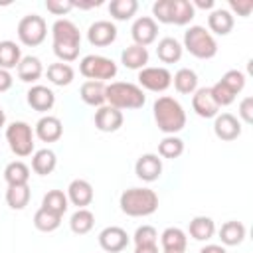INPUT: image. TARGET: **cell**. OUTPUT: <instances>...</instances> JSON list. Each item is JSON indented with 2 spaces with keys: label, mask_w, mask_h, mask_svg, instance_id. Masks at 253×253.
Instances as JSON below:
<instances>
[{
  "label": "cell",
  "mask_w": 253,
  "mask_h": 253,
  "mask_svg": "<svg viewBox=\"0 0 253 253\" xmlns=\"http://www.w3.org/2000/svg\"><path fill=\"white\" fill-rule=\"evenodd\" d=\"M123 111L111 107V105H103L97 109L95 113V126L101 132H115L123 126Z\"/></svg>",
  "instance_id": "cell-15"
},
{
  "label": "cell",
  "mask_w": 253,
  "mask_h": 253,
  "mask_svg": "<svg viewBox=\"0 0 253 253\" xmlns=\"http://www.w3.org/2000/svg\"><path fill=\"white\" fill-rule=\"evenodd\" d=\"M190 235L196 239V241H208L213 237L215 233V223L211 217L208 215H196L192 221H190Z\"/></svg>",
  "instance_id": "cell-29"
},
{
  "label": "cell",
  "mask_w": 253,
  "mask_h": 253,
  "mask_svg": "<svg viewBox=\"0 0 253 253\" xmlns=\"http://www.w3.org/2000/svg\"><path fill=\"white\" fill-rule=\"evenodd\" d=\"M6 140L10 150L20 158L30 156L34 152V130L24 121H14L6 126Z\"/></svg>",
  "instance_id": "cell-7"
},
{
  "label": "cell",
  "mask_w": 253,
  "mask_h": 253,
  "mask_svg": "<svg viewBox=\"0 0 253 253\" xmlns=\"http://www.w3.org/2000/svg\"><path fill=\"white\" fill-rule=\"evenodd\" d=\"M73 2V0H71ZM103 2L101 0H91V2H73V8H83V10H89V8H95V6H101Z\"/></svg>",
  "instance_id": "cell-48"
},
{
  "label": "cell",
  "mask_w": 253,
  "mask_h": 253,
  "mask_svg": "<svg viewBox=\"0 0 253 253\" xmlns=\"http://www.w3.org/2000/svg\"><path fill=\"white\" fill-rule=\"evenodd\" d=\"M105 101L107 105L123 111V109H140L146 103L144 91L128 81H115L105 87Z\"/></svg>",
  "instance_id": "cell-4"
},
{
  "label": "cell",
  "mask_w": 253,
  "mask_h": 253,
  "mask_svg": "<svg viewBox=\"0 0 253 253\" xmlns=\"http://www.w3.org/2000/svg\"><path fill=\"white\" fill-rule=\"evenodd\" d=\"M12 83H14V79H12L10 71H6V69H0V93L8 91V89L12 87Z\"/></svg>",
  "instance_id": "cell-46"
},
{
  "label": "cell",
  "mask_w": 253,
  "mask_h": 253,
  "mask_svg": "<svg viewBox=\"0 0 253 253\" xmlns=\"http://www.w3.org/2000/svg\"><path fill=\"white\" fill-rule=\"evenodd\" d=\"M16 69H18L20 81H24V83H34V81H38V79L42 77V73H43L42 61H40L38 57H34V55L22 57Z\"/></svg>",
  "instance_id": "cell-24"
},
{
  "label": "cell",
  "mask_w": 253,
  "mask_h": 253,
  "mask_svg": "<svg viewBox=\"0 0 253 253\" xmlns=\"http://www.w3.org/2000/svg\"><path fill=\"white\" fill-rule=\"evenodd\" d=\"M16 32H18V40L24 45L36 47V45H40L45 40V36H47V24H45V20L42 16L28 14V16H24L18 22Z\"/></svg>",
  "instance_id": "cell-9"
},
{
  "label": "cell",
  "mask_w": 253,
  "mask_h": 253,
  "mask_svg": "<svg viewBox=\"0 0 253 253\" xmlns=\"http://www.w3.org/2000/svg\"><path fill=\"white\" fill-rule=\"evenodd\" d=\"M134 253H158V245L150 243V245H134Z\"/></svg>",
  "instance_id": "cell-47"
},
{
  "label": "cell",
  "mask_w": 253,
  "mask_h": 253,
  "mask_svg": "<svg viewBox=\"0 0 253 253\" xmlns=\"http://www.w3.org/2000/svg\"><path fill=\"white\" fill-rule=\"evenodd\" d=\"M198 59H211L217 53L215 38L204 26H190L184 32V45Z\"/></svg>",
  "instance_id": "cell-6"
},
{
  "label": "cell",
  "mask_w": 253,
  "mask_h": 253,
  "mask_svg": "<svg viewBox=\"0 0 253 253\" xmlns=\"http://www.w3.org/2000/svg\"><path fill=\"white\" fill-rule=\"evenodd\" d=\"M132 239H134V245H150V243H156L158 233L152 225H140L136 227Z\"/></svg>",
  "instance_id": "cell-42"
},
{
  "label": "cell",
  "mask_w": 253,
  "mask_h": 253,
  "mask_svg": "<svg viewBox=\"0 0 253 253\" xmlns=\"http://www.w3.org/2000/svg\"><path fill=\"white\" fill-rule=\"evenodd\" d=\"M172 83H174V87H176L178 93H182V95H194V91L198 89V75H196L194 69L182 67V69H178L174 73Z\"/></svg>",
  "instance_id": "cell-28"
},
{
  "label": "cell",
  "mask_w": 253,
  "mask_h": 253,
  "mask_svg": "<svg viewBox=\"0 0 253 253\" xmlns=\"http://www.w3.org/2000/svg\"><path fill=\"white\" fill-rule=\"evenodd\" d=\"M75 77V71L69 63H63V61H57V63H51L47 65V79L53 83V85H59V87H65L73 81Z\"/></svg>",
  "instance_id": "cell-33"
},
{
  "label": "cell",
  "mask_w": 253,
  "mask_h": 253,
  "mask_svg": "<svg viewBox=\"0 0 253 253\" xmlns=\"http://www.w3.org/2000/svg\"><path fill=\"white\" fill-rule=\"evenodd\" d=\"M162 251H186L188 237L180 227H166L160 235Z\"/></svg>",
  "instance_id": "cell-27"
},
{
  "label": "cell",
  "mask_w": 253,
  "mask_h": 253,
  "mask_svg": "<svg viewBox=\"0 0 253 253\" xmlns=\"http://www.w3.org/2000/svg\"><path fill=\"white\" fill-rule=\"evenodd\" d=\"M99 245L107 253H119L128 245V235L119 225H109L99 233Z\"/></svg>",
  "instance_id": "cell-13"
},
{
  "label": "cell",
  "mask_w": 253,
  "mask_h": 253,
  "mask_svg": "<svg viewBox=\"0 0 253 253\" xmlns=\"http://www.w3.org/2000/svg\"><path fill=\"white\" fill-rule=\"evenodd\" d=\"M233 24H235L233 14L229 10H225V8H215L208 16V28H210L208 32L210 34L213 32L217 36H227L233 30Z\"/></svg>",
  "instance_id": "cell-21"
},
{
  "label": "cell",
  "mask_w": 253,
  "mask_h": 253,
  "mask_svg": "<svg viewBox=\"0 0 253 253\" xmlns=\"http://www.w3.org/2000/svg\"><path fill=\"white\" fill-rule=\"evenodd\" d=\"M172 85V73L166 67H144L138 71V87L152 91V93H162Z\"/></svg>",
  "instance_id": "cell-10"
},
{
  "label": "cell",
  "mask_w": 253,
  "mask_h": 253,
  "mask_svg": "<svg viewBox=\"0 0 253 253\" xmlns=\"http://www.w3.org/2000/svg\"><path fill=\"white\" fill-rule=\"evenodd\" d=\"M239 119L247 125L253 123V97H245L241 103H239V111H237Z\"/></svg>",
  "instance_id": "cell-45"
},
{
  "label": "cell",
  "mask_w": 253,
  "mask_h": 253,
  "mask_svg": "<svg viewBox=\"0 0 253 253\" xmlns=\"http://www.w3.org/2000/svg\"><path fill=\"white\" fill-rule=\"evenodd\" d=\"M121 61H123L125 67H128V69H138V71H140V69H144L146 63H148V49L142 47V45L132 43V45H128V47L123 49Z\"/></svg>",
  "instance_id": "cell-22"
},
{
  "label": "cell",
  "mask_w": 253,
  "mask_h": 253,
  "mask_svg": "<svg viewBox=\"0 0 253 253\" xmlns=\"http://www.w3.org/2000/svg\"><path fill=\"white\" fill-rule=\"evenodd\" d=\"M130 36H132V40H134L136 45H142V47L150 45L156 40V36H158V24H156V20L150 18V16L136 18L132 22Z\"/></svg>",
  "instance_id": "cell-12"
},
{
  "label": "cell",
  "mask_w": 253,
  "mask_h": 253,
  "mask_svg": "<svg viewBox=\"0 0 253 253\" xmlns=\"http://www.w3.org/2000/svg\"><path fill=\"white\" fill-rule=\"evenodd\" d=\"M138 10V2L136 0H111L109 4V14L115 20H130Z\"/></svg>",
  "instance_id": "cell-37"
},
{
  "label": "cell",
  "mask_w": 253,
  "mask_h": 253,
  "mask_svg": "<svg viewBox=\"0 0 253 253\" xmlns=\"http://www.w3.org/2000/svg\"><path fill=\"white\" fill-rule=\"evenodd\" d=\"M34 134H36L42 142H55V140H59L61 134H63V125H61V121H59L57 117L45 115V117H42V119L36 123Z\"/></svg>",
  "instance_id": "cell-19"
},
{
  "label": "cell",
  "mask_w": 253,
  "mask_h": 253,
  "mask_svg": "<svg viewBox=\"0 0 253 253\" xmlns=\"http://www.w3.org/2000/svg\"><path fill=\"white\" fill-rule=\"evenodd\" d=\"M67 200L77 206V210L87 208L93 202V186L83 178L71 180V184L67 186Z\"/></svg>",
  "instance_id": "cell-20"
},
{
  "label": "cell",
  "mask_w": 253,
  "mask_h": 253,
  "mask_svg": "<svg viewBox=\"0 0 253 253\" xmlns=\"http://www.w3.org/2000/svg\"><path fill=\"white\" fill-rule=\"evenodd\" d=\"M79 71L89 81H105V79H113L117 75V63L105 55L91 53L79 61Z\"/></svg>",
  "instance_id": "cell-8"
},
{
  "label": "cell",
  "mask_w": 253,
  "mask_h": 253,
  "mask_svg": "<svg viewBox=\"0 0 253 253\" xmlns=\"http://www.w3.org/2000/svg\"><path fill=\"white\" fill-rule=\"evenodd\" d=\"M57 166V158H55V152L49 150V148H42V150H36L34 156H32V170L40 176H47L55 170Z\"/></svg>",
  "instance_id": "cell-26"
},
{
  "label": "cell",
  "mask_w": 253,
  "mask_h": 253,
  "mask_svg": "<svg viewBox=\"0 0 253 253\" xmlns=\"http://www.w3.org/2000/svg\"><path fill=\"white\" fill-rule=\"evenodd\" d=\"M182 51H184L182 43L176 38H170V36L162 38L158 42V47H156V55H158V59L162 63H176V61H180Z\"/></svg>",
  "instance_id": "cell-23"
},
{
  "label": "cell",
  "mask_w": 253,
  "mask_h": 253,
  "mask_svg": "<svg viewBox=\"0 0 253 253\" xmlns=\"http://www.w3.org/2000/svg\"><path fill=\"white\" fill-rule=\"evenodd\" d=\"M152 14L162 24L186 26L194 20L196 8L190 0H158L152 4Z\"/></svg>",
  "instance_id": "cell-5"
},
{
  "label": "cell",
  "mask_w": 253,
  "mask_h": 253,
  "mask_svg": "<svg viewBox=\"0 0 253 253\" xmlns=\"http://www.w3.org/2000/svg\"><path fill=\"white\" fill-rule=\"evenodd\" d=\"M51 38H53V53L63 63L75 61L79 57L81 32L71 20H67V18L55 20L51 26Z\"/></svg>",
  "instance_id": "cell-1"
},
{
  "label": "cell",
  "mask_w": 253,
  "mask_h": 253,
  "mask_svg": "<svg viewBox=\"0 0 253 253\" xmlns=\"http://www.w3.org/2000/svg\"><path fill=\"white\" fill-rule=\"evenodd\" d=\"M164 253H186V251H164Z\"/></svg>",
  "instance_id": "cell-52"
},
{
  "label": "cell",
  "mask_w": 253,
  "mask_h": 253,
  "mask_svg": "<svg viewBox=\"0 0 253 253\" xmlns=\"http://www.w3.org/2000/svg\"><path fill=\"white\" fill-rule=\"evenodd\" d=\"M182 152H184V140L178 138V136H174V134L164 136V138L160 140V144H158V154H160L162 158L174 160V158L182 156Z\"/></svg>",
  "instance_id": "cell-38"
},
{
  "label": "cell",
  "mask_w": 253,
  "mask_h": 253,
  "mask_svg": "<svg viewBox=\"0 0 253 253\" xmlns=\"http://www.w3.org/2000/svg\"><path fill=\"white\" fill-rule=\"evenodd\" d=\"M119 206L130 217H146L158 210V194L150 188H128L121 194Z\"/></svg>",
  "instance_id": "cell-3"
},
{
  "label": "cell",
  "mask_w": 253,
  "mask_h": 253,
  "mask_svg": "<svg viewBox=\"0 0 253 253\" xmlns=\"http://www.w3.org/2000/svg\"><path fill=\"white\" fill-rule=\"evenodd\" d=\"M134 174L142 182H154L162 174V160L156 154H150V152L142 154V156H138V160L134 164Z\"/></svg>",
  "instance_id": "cell-18"
},
{
  "label": "cell",
  "mask_w": 253,
  "mask_h": 253,
  "mask_svg": "<svg viewBox=\"0 0 253 253\" xmlns=\"http://www.w3.org/2000/svg\"><path fill=\"white\" fill-rule=\"evenodd\" d=\"M45 8H47V12H51L55 16H63L73 10V2L71 0H45Z\"/></svg>",
  "instance_id": "cell-43"
},
{
  "label": "cell",
  "mask_w": 253,
  "mask_h": 253,
  "mask_svg": "<svg viewBox=\"0 0 253 253\" xmlns=\"http://www.w3.org/2000/svg\"><path fill=\"white\" fill-rule=\"evenodd\" d=\"M245 233H247L245 225H243L241 221L231 219V221H225V223L221 225V229H219V239H221L223 245L233 247V245H239V243L245 239Z\"/></svg>",
  "instance_id": "cell-30"
},
{
  "label": "cell",
  "mask_w": 253,
  "mask_h": 253,
  "mask_svg": "<svg viewBox=\"0 0 253 253\" xmlns=\"http://www.w3.org/2000/svg\"><path fill=\"white\" fill-rule=\"evenodd\" d=\"M210 91H211V97H213V101L217 103L219 109H221V107H227V105H231V103L235 101V95H233L221 81H217L215 85H211Z\"/></svg>",
  "instance_id": "cell-41"
},
{
  "label": "cell",
  "mask_w": 253,
  "mask_h": 253,
  "mask_svg": "<svg viewBox=\"0 0 253 253\" xmlns=\"http://www.w3.org/2000/svg\"><path fill=\"white\" fill-rule=\"evenodd\" d=\"M105 83L103 81H85L79 89V95L83 99V103L91 105V107H103L105 101Z\"/></svg>",
  "instance_id": "cell-25"
},
{
  "label": "cell",
  "mask_w": 253,
  "mask_h": 253,
  "mask_svg": "<svg viewBox=\"0 0 253 253\" xmlns=\"http://www.w3.org/2000/svg\"><path fill=\"white\" fill-rule=\"evenodd\" d=\"M93 225H95V215H93V211H89L87 208L77 210V211L71 215V219H69V227H71V231L77 233V235L89 233V231L93 229Z\"/></svg>",
  "instance_id": "cell-35"
},
{
  "label": "cell",
  "mask_w": 253,
  "mask_h": 253,
  "mask_svg": "<svg viewBox=\"0 0 253 253\" xmlns=\"http://www.w3.org/2000/svg\"><path fill=\"white\" fill-rule=\"evenodd\" d=\"M213 4H215L213 0H196L192 6H194V8L198 6V8H202V10H211V8H213Z\"/></svg>",
  "instance_id": "cell-50"
},
{
  "label": "cell",
  "mask_w": 253,
  "mask_h": 253,
  "mask_svg": "<svg viewBox=\"0 0 253 253\" xmlns=\"http://www.w3.org/2000/svg\"><path fill=\"white\" fill-rule=\"evenodd\" d=\"M192 109H194L196 115L202 117V119H215V117L219 115V107H217V103L213 101L210 87H202V89H196V91H194Z\"/></svg>",
  "instance_id": "cell-14"
},
{
  "label": "cell",
  "mask_w": 253,
  "mask_h": 253,
  "mask_svg": "<svg viewBox=\"0 0 253 253\" xmlns=\"http://www.w3.org/2000/svg\"><path fill=\"white\" fill-rule=\"evenodd\" d=\"M213 132L219 140H225V142L235 140L241 134V123L231 113H221L213 121Z\"/></svg>",
  "instance_id": "cell-16"
},
{
  "label": "cell",
  "mask_w": 253,
  "mask_h": 253,
  "mask_svg": "<svg viewBox=\"0 0 253 253\" xmlns=\"http://www.w3.org/2000/svg\"><path fill=\"white\" fill-rule=\"evenodd\" d=\"M200 253H227V251H225L221 245H213V243H211V245L202 247V249H200Z\"/></svg>",
  "instance_id": "cell-49"
},
{
  "label": "cell",
  "mask_w": 253,
  "mask_h": 253,
  "mask_svg": "<svg viewBox=\"0 0 253 253\" xmlns=\"http://www.w3.org/2000/svg\"><path fill=\"white\" fill-rule=\"evenodd\" d=\"M30 186L28 184H14L6 190V204L12 210H24L30 204Z\"/></svg>",
  "instance_id": "cell-34"
},
{
  "label": "cell",
  "mask_w": 253,
  "mask_h": 253,
  "mask_svg": "<svg viewBox=\"0 0 253 253\" xmlns=\"http://www.w3.org/2000/svg\"><path fill=\"white\" fill-rule=\"evenodd\" d=\"M219 81H221L233 95H237V93H241L243 87H245V73L239 71V69H229V71L223 73V77H221Z\"/></svg>",
  "instance_id": "cell-40"
},
{
  "label": "cell",
  "mask_w": 253,
  "mask_h": 253,
  "mask_svg": "<svg viewBox=\"0 0 253 253\" xmlns=\"http://www.w3.org/2000/svg\"><path fill=\"white\" fill-rule=\"evenodd\" d=\"M67 206H69L67 194H63L61 190H49L42 200V208L59 217H63V213L67 211Z\"/></svg>",
  "instance_id": "cell-32"
},
{
  "label": "cell",
  "mask_w": 253,
  "mask_h": 253,
  "mask_svg": "<svg viewBox=\"0 0 253 253\" xmlns=\"http://www.w3.org/2000/svg\"><path fill=\"white\" fill-rule=\"evenodd\" d=\"M4 180L8 182V186L28 184V180H30V168L22 160H14V162H10L4 168Z\"/></svg>",
  "instance_id": "cell-36"
},
{
  "label": "cell",
  "mask_w": 253,
  "mask_h": 253,
  "mask_svg": "<svg viewBox=\"0 0 253 253\" xmlns=\"http://www.w3.org/2000/svg\"><path fill=\"white\" fill-rule=\"evenodd\" d=\"M156 126L166 134H176L186 126V111L184 107L170 95H162L152 105Z\"/></svg>",
  "instance_id": "cell-2"
},
{
  "label": "cell",
  "mask_w": 253,
  "mask_h": 253,
  "mask_svg": "<svg viewBox=\"0 0 253 253\" xmlns=\"http://www.w3.org/2000/svg\"><path fill=\"white\" fill-rule=\"evenodd\" d=\"M20 59H22V51L16 42H12V40L0 42V69L10 71V69L18 67Z\"/></svg>",
  "instance_id": "cell-31"
},
{
  "label": "cell",
  "mask_w": 253,
  "mask_h": 253,
  "mask_svg": "<svg viewBox=\"0 0 253 253\" xmlns=\"http://www.w3.org/2000/svg\"><path fill=\"white\" fill-rule=\"evenodd\" d=\"M229 8L237 16L247 18L251 14V10H253V0H229Z\"/></svg>",
  "instance_id": "cell-44"
},
{
  "label": "cell",
  "mask_w": 253,
  "mask_h": 253,
  "mask_svg": "<svg viewBox=\"0 0 253 253\" xmlns=\"http://www.w3.org/2000/svg\"><path fill=\"white\" fill-rule=\"evenodd\" d=\"M87 40L95 47H107L117 40V26L111 20H97L89 26Z\"/></svg>",
  "instance_id": "cell-11"
},
{
  "label": "cell",
  "mask_w": 253,
  "mask_h": 253,
  "mask_svg": "<svg viewBox=\"0 0 253 253\" xmlns=\"http://www.w3.org/2000/svg\"><path fill=\"white\" fill-rule=\"evenodd\" d=\"M26 99H28V105L38 113H47L55 105V95L45 85H32L30 91L26 93Z\"/></svg>",
  "instance_id": "cell-17"
},
{
  "label": "cell",
  "mask_w": 253,
  "mask_h": 253,
  "mask_svg": "<svg viewBox=\"0 0 253 253\" xmlns=\"http://www.w3.org/2000/svg\"><path fill=\"white\" fill-rule=\"evenodd\" d=\"M59 223H61V217L55 215V213H51V211H47V210H43V208H40L34 213V225H36V229H40L43 233L55 231L59 227Z\"/></svg>",
  "instance_id": "cell-39"
},
{
  "label": "cell",
  "mask_w": 253,
  "mask_h": 253,
  "mask_svg": "<svg viewBox=\"0 0 253 253\" xmlns=\"http://www.w3.org/2000/svg\"><path fill=\"white\" fill-rule=\"evenodd\" d=\"M6 125V113H4V109L0 107V128Z\"/></svg>",
  "instance_id": "cell-51"
}]
</instances>
